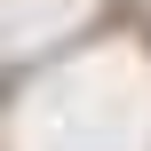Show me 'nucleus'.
Returning a JSON list of instances; mask_svg holds the SVG:
<instances>
[]
</instances>
